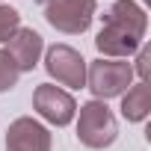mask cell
Here are the masks:
<instances>
[{"label":"cell","instance_id":"3957f363","mask_svg":"<svg viewBox=\"0 0 151 151\" xmlns=\"http://www.w3.org/2000/svg\"><path fill=\"white\" fill-rule=\"evenodd\" d=\"M36 3L42 6L47 24L68 36L86 33L95 18V0H36Z\"/></svg>","mask_w":151,"mask_h":151},{"label":"cell","instance_id":"30bf717a","mask_svg":"<svg viewBox=\"0 0 151 151\" xmlns=\"http://www.w3.org/2000/svg\"><path fill=\"white\" fill-rule=\"evenodd\" d=\"M18 77H21L18 65L9 59V53H6V50H0V92H9V89L18 83Z\"/></svg>","mask_w":151,"mask_h":151},{"label":"cell","instance_id":"7a4b0ae2","mask_svg":"<svg viewBox=\"0 0 151 151\" xmlns=\"http://www.w3.org/2000/svg\"><path fill=\"white\" fill-rule=\"evenodd\" d=\"M119 136V124L116 116L110 113V107L104 101H89L80 107V119H77V139L86 148H107L113 145Z\"/></svg>","mask_w":151,"mask_h":151},{"label":"cell","instance_id":"8992f818","mask_svg":"<svg viewBox=\"0 0 151 151\" xmlns=\"http://www.w3.org/2000/svg\"><path fill=\"white\" fill-rule=\"evenodd\" d=\"M33 107H36V113H39L42 119H47V122L56 124V127L71 124L74 113H77L74 98H71L65 89L53 86V83H39V86H36V92H33Z\"/></svg>","mask_w":151,"mask_h":151},{"label":"cell","instance_id":"8fae6325","mask_svg":"<svg viewBox=\"0 0 151 151\" xmlns=\"http://www.w3.org/2000/svg\"><path fill=\"white\" fill-rule=\"evenodd\" d=\"M18 27H21V15L12 6H0V42H9Z\"/></svg>","mask_w":151,"mask_h":151},{"label":"cell","instance_id":"9c48e42d","mask_svg":"<svg viewBox=\"0 0 151 151\" xmlns=\"http://www.w3.org/2000/svg\"><path fill=\"white\" fill-rule=\"evenodd\" d=\"M148 113H151V89H148V80H139L122 98V116L127 122H142Z\"/></svg>","mask_w":151,"mask_h":151},{"label":"cell","instance_id":"52a82bcc","mask_svg":"<svg viewBox=\"0 0 151 151\" xmlns=\"http://www.w3.org/2000/svg\"><path fill=\"white\" fill-rule=\"evenodd\" d=\"M6 151H50V130L30 116H21L6 130Z\"/></svg>","mask_w":151,"mask_h":151},{"label":"cell","instance_id":"277c9868","mask_svg":"<svg viewBox=\"0 0 151 151\" xmlns=\"http://www.w3.org/2000/svg\"><path fill=\"white\" fill-rule=\"evenodd\" d=\"M133 80V65L124 59H95L86 71V83L98 101L124 95Z\"/></svg>","mask_w":151,"mask_h":151},{"label":"cell","instance_id":"6da1fadb","mask_svg":"<svg viewBox=\"0 0 151 151\" xmlns=\"http://www.w3.org/2000/svg\"><path fill=\"white\" fill-rule=\"evenodd\" d=\"M101 33L95 36V47L107 56H130L139 50L142 39H145V12L133 3V0H116V3L101 15Z\"/></svg>","mask_w":151,"mask_h":151},{"label":"cell","instance_id":"5b68a950","mask_svg":"<svg viewBox=\"0 0 151 151\" xmlns=\"http://www.w3.org/2000/svg\"><path fill=\"white\" fill-rule=\"evenodd\" d=\"M45 68L47 74L62 83V86H71V89H80L86 83V59L68 47V45H53L47 47V56H45Z\"/></svg>","mask_w":151,"mask_h":151},{"label":"cell","instance_id":"ba28073f","mask_svg":"<svg viewBox=\"0 0 151 151\" xmlns=\"http://www.w3.org/2000/svg\"><path fill=\"white\" fill-rule=\"evenodd\" d=\"M42 50H45V42L33 27H18L12 33V39L6 42V53L18 65V71H33L39 56H42Z\"/></svg>","mask_w":151,"mask_h":151},{"label":"cell","instance_id":"7c38bea8","mask_svg":"<svg viewBox=\"0 0 151 151\" xmlns=\"http://www.w3.org/2000/svg\"><path fill=\"white\" fill-rule=\"evenodd\" d=\"M148 62H151V50H148V45H139V50H136V74H139V80L148 77Z\"/></svg>","mask_w":151,"mask_h":151}]
</instances>
